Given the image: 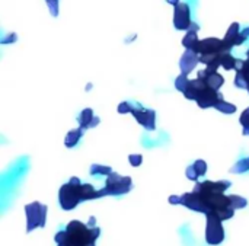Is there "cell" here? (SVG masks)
Here are the masks:
<instances>
[{"instance_id": "obj_1", "label": "cell", "mask_w": 249, "mask_h": 246, "mask_svg": "<svg viewBox=\"0 0 249 246\" xmlns=\"http://www.w3.org/2000/svg\"><path fill=\"white\" fill-rule=\"evenodd\" d=\"M101 235V229L88 226L79 220H73L67 225L66 230L55 235L54 241L57 245L66 246H95L96 239Z\"/></svg>"}, {"instance_id": "obj_2", "label": "cell", "mask_w": 249, "mask_h": 246, "mask_svg": "<svg viewBox=\"0 0 249 246\" xmlns=\"http://www.w3.org/2000/svg\"><path fill=\"white\" fill-rule=\"evenodd\" d=\"M184 96L187 99H191V101H196L197 105L203 109L206 108H214L216 104L223 98L219 90L213 89L212 86H209L203 79H194V80H190L187 89L182 92Z\"/></svg>"}, {"instance_id": "obj_3", "label": "cell", "mask_w": 249, "mask_h": 246, "mask_svg": "<svg viewBox=\"0 0 249 246\" xmlns=\"http://www.w3.org/2000/svg\"><path fill=\"white\" fill-rule=\"evenodd\" d=\"M58 201L63 210H73L82 201V182L79 178L73 176L67 184L60 188Z\"/></svg>"}, {"instance_id": "obj_4", "label": "cell", "mask_w": 249, "mask_h": 246, "mask_svg": "<svg viewBox=\"0 0 249 246\" xmlns=\"http://www.w3.org/2000/svg\"><path fill=\"white\" fill-rule=\"evenodd\" d=\"M120 114H133L139 124H142L146 130L153 131L156 128V114L152 109H146L142 105H134L131 102H121L118 105Z\"/></svg>"}, {"instance_id": "obj_5", "label": "cell", "mask_w": 249, "mask_h": 246, "mask_svg": "<svg viewBox=\"0 0 249 246\" xmlns=\"http://www.w3.org/2000/svg\"><path fill=\"white\" fill-rule=\"evenodd\" d=\"M133 182L130 176H121L115 172L109 174L105 181V187L101 190L102 197L105 195H123L131 191Z\"/></svg>"}, {"instance_id": "obj_6", "label": "cell", "mask_w": 249, "mask_h": 246, "mask_svg": "<svg viewBox=\"0 0 249 246\" xmlns=\"http://www.w3.org/2000/svg\"><path fill=\"white\" fill-rule=\"evenodd\" d=\"M26 213V232H32L36 228H44L47 220V206L39 204L38 201H34L25 207Z\"/></svg>"}, {"instance_id": "obj_7", "label": "cell", "mask_w": 249, "mask_h": 246, "mask_svg": "<svg viewBox=\"0 0 249 246\" xmlns=\"http://www.w3.org/2000/svg\"><path fill=\"white\" fill-rule=\"evenodd\" d=\"M207 217V226H206V242L209 245H220L225 241V229L222 225V219L210 213L206 216Z\"/></svg>"}, {"instance_id": "obj_8", "label": "cell", "mask_w": 249, "mask_h": 246, "mask_svg": "<svg viewBox=\"0 0 249 246\" xmlns=\"http://www.w3.org/2000/svg\"><path fill=\"white\" fill-rule=\"evenodd\" d=\"M194 51L198 54V55H206V54H217V53H228L231 51V48L226 45L225 39H220V38H204V39H200L198 44L196 45Z\"/></svg>"}, {"instance_id": "obj_9", "label": "cell", "mask_w": 249, "mask_h": 246, "mask_svg": "<svg viewBox=\"0 0 249 246\" xmlns=\"http://www.w3.org/2000/svg\"><path fill=\"white\" fill-rule=\"evenodd\" d=\"M193 25L191 20V10L188 3L179 1L174 6V26L178 31H188Z\"/></svg>"}, {"instance_id": "obj_10", "label": "cell", "mask_w": 249, "mask_h": 246, "mask_svg": "<svg viewBox=\"0 0 249 246\" xmlns=\"http://www.w3.org/2000/svg\"><path fill=\"white\" fill-rule=\"evenodd\" d=\"M197 77H198V79H203L209 86H212V88L216 89V90H219V89L223 86V83H225L223 76H222L220 73H217V70L210 69V67H206L204 70H200V71L197 73Z\"/></svg>"}, {"instance_id": "obj_11", "label": "cell", "mask_w": 249, "mask_h": 246, "mask_svg": "<svg viewBox=\"0 0 249 246\" xmlns=\"http://www.w3.org/2000/svg\"><path fill=\"white\" fill-rule=\"evenodd\" d=\"M231 182L229 181H204V182H198L194 187L196 193H225L226 190L231 188Z\"/></svg>"}, {"instance_id": "obj_12", "label": "cell", "mask_w": 249, "mask_h": 246, "mask_svg": "<svg viewBox=\"0 0 249 246\" xmlns=\"http://www.w3.org/2000/svg\"><path fill=\"white\" fill-rule=\"evenodd\" d=\"M198 63H200V55L194 50H187L184 53V55L181 57V61H179L181 73L190 74Z\"/></svg>"}, {"instance_id": "obj_13", "label": "cell", "mask_w": 249, "mask_h": 246, "mask_svg": "<svg viewBox=\"0 0 249 246\" xmlns=\"http://www.w3.org/2000/svg\"><path fill=\"white\" fill-rule=\"evenodd\" d=\"M235 85L239 89H247L249 88V50L247 51V60L241 61V66L236 70L235 76Z\"/></svg>"}, {"instance_id": "obj_14", "label": "cell", "mask_w": 249, "mask_h": 246, "mask_svg": "<svg viewBox=\"0 0 249 246\" xmlns=\"http://www.w3.org/2000/svg\"><path fill=\"white\" fill-rule=\"evenodd\" d=\"M239 35H241V26H239V23L238 22H235V23H232L231 26H229V29H228V32H226V35H225V42H226V45L232 50L233 47H238L239 45Z\"/></svg>"}, {"instance_id": "obj_15", "label": "cell", "mask_w": 249, "mask_h": 246, "mask_svg": "<svg viewBox=\"0 0 249 246\" xmlns=\"http://www.w3.org/2000/svg\"><path fill=\"white\" fill-rule=\"evenodd\" d=\"M200 29V26L197 25V23H194L193 22V25H191V28L187 31V34H185V36L182 38V45L187 48V50H194L196 48V45L198 44V35H197V31Z\"/></svg>"}, {"instance_id": "obj_16", "label": "cell", "mask_w": 249, "mask_h": 246, "mask_svg": "<svg viewBox=\"0 0 249 246\" xmlns=\"http://www.w3.org/2000/svg\"><path fill=\"white\" fill-rule=\"evenodd\" d=\"M98 123H99V120L96 117H93V111L90 108L83 109L79 115V124H80V128H83V130L95 127Z\"/></svg>"}, {"instance_id": "obj_17", "label": "cell", "mask_w": 249, "mask_h": 246, "mask_svg": "<svg viewBox=\"0 0 249 246\" xmlns=\"http://www.w3.org/2000/svg\"><path fill=\"white\" fill-rule=\"evenodd\" d=\"M239 66H241V60L235 58L231 53H225L223 60H222V67L223 69H226V70H232V69L238 70Z\"/></svg>"}, {"instance_id": "obj_18", "label": "cell", "mask_w": 249, "mask_h": 246, "mask_svg": "<svg viewBox=\"0 0 249 246\" xmlns=\"http://www.w3.org/2000/svg\"><path fill=\"white\" fill-rule=\"evenodd\" d=\"M83 128H77V130H71L67 136H66V140H64V143H66V147H74L77 143H79V140H80V137H82V134H83Z\"/></svg>"}, {"instance_id": "obj_19", "label": "cell", "mask_w": 249, "mask_h": 246, "mask_svg": "<svg viewBox=\"0 0 249 246\" xmlns=\"http://www.w3.org/2000/svg\"><path fill=\"white\" fill-rule=\"evenodd\" d=\"M217 111H220V112H223V114H233L235 111H236V106L233 105V104H231V102H226L223 98L216 104V106H214Z\"/></svg>"}, {"instance_id": "obj_20", "label": "cell", "mask_w": 249, "mask_h": 246, "mask_svg": "<svg viewBox=\"0 0 249 246\" xmlns=\"http://www.w3.org/2000/svg\"><path fill=\"white\" fill-rule=\"evenodd\" d=\"M109 174H112V169L109 166H104V165H92L90 166V175L95 176H108Z\"/></svg>"}, {"instance_id": "obj_21", "label": "cell", "mask_w": 249, "mask_h": 246, "mask_svg": "<svg viewBox=\"0 0 249 246\" xmlns=\"http://www.w3.org/2000/svg\"><path fill=\"white\" fill-rule=\"evenodd\" d=\"M188 83H190V80H188V74H184V73H181V74L177 77V80H175V88H177L178 90L184 92V90L187 89Z\"/></svg>"}, {"instance_id": "obj_22", "label": "cell", "mask_w": 249, "mask_h": 246, "mask_svg": "<svg viewBox=\"0 0 249 246\" xmlns=\"http://www.w3.org/2000/svg\"><path fill=\"white\" fill-rule=\"evenodd\" d=\"M229 197H231V201H232V207H233L235 210L244 209V207L248 206V201H247L244 197H241V195H229Z\"/></svg>"}, {"instance_id": "obj_23", "label": "cell", "mask_w": 249, "mask_h": 246, "mask_svg": "<svg viewBox=\"0 0 249 246\" xmlns=\"http://www.w3.org/2000/svg\"><path fill=\"white\" fill-rule=\"evenodd\" d=\"M193 166H194L196 172L198 174V176H204V175H206V172H207V163H206L204 160L200 159V160L194 162Z\"/></svg>"}, {"instance_id": "obj_24", "label": "cell", "mask_w": 249, "mask_h": 246, "mask_svg": "<svg viewBox=\"0 0 249 246\" xmlns=\"http://www.w3.org/2000/svg\"><path fill=\"white\" fill-rule=\"evenodd\" d=\"M245 171H249V158L248 159L241 160V162H238L236 166L232 169V172H235V174H242V172H245Z\"/></svg>"}, {"instance_id": "obj_25", "label": "cell", "mask_w": 249, "mask_h": 246, "mask_svg": "<svg viewBox=\"0 0 249 246\" xmlns=\"http://www.w3.org/2000/svg\"><path fill=\"white\" fill-rule=\"evenodd\" d=\"M241 124L244 127V134H249V108H247L241 115Z\"/></svg>"}, {"instance_id": "obj_26", "label": "cell", "mask_w": 249, "mask_h": 246, "mask_svg": "<svg viewBox=\"0 0 249 246\" xmlns=\"http://www.w3.org/2000/svg\"><path fill=\"white\" fill-rule=\"evenodd\" d=\"M47 4H48V9H50V13L53 16H57L58 15V0H45Z\"/></svg>"}, {"instance_id": "obj_27", "label": "cell", "mask_w": 249, "mask_h": 246, "mask_svg": "<svg viewBox=\"0 0 249 246\" xmlns=\"http://www.w3.org/2000/svg\"><path fill=\"white\" fill-rule=\"evenodd\" d=\"M128 162L131 163V166H140L142 165V162H143V158H142V155H130L128 156Z\"/></svg>"}, {"instance_id": "obj_28", "label": "cell", "mask_w": 249, "mask_h": 246, "mask_svg": "<svg viewBox=\"0 0 249 246\" xmlns=\"http://www.w3.org/2000/svg\"><path fill=\"white\" fill-rule=\"evenodd\" d=\"M185 175H187V178H188V179H191V181H197V179L200 178V176H198V174L196 172V169H194V166H193V165L187 168Z\"/></svg>"}, {"instance_id": "obj_29", "label": "cell", "mask_w": 249, "mask_h": 246, "mask_svg": "<svg viewBox=\"0 0 249 246\" xmlns=\"http://www.w3.org/2000/svg\"><path fill=\"white\" fill-rule=\"evenodd\" d=\"M248 38H249V26L248 28H245L244 31H241V35H239V45H241V44H244Z\"/></svg>"}, {"instance_id": "obj_30", "label": "cell", "mask_w": 249, "mask_h": 246, "mask_svg": "<svg viewBox=\"0 0 249 246\" xmlns=\"http://www.w3.org/2000/svg\"><path fill=\"white\" fill-rule=\"evenodd\" d=\"M168 3H171L172 6H175V4H178L179 3V0H166Z\"/></svg>"}, {"instance_id": "obj_31", "label": "cell", "mask_w": 249, "mask_h": 246, "mask_svg": "<svg viewBox=\"0 0 249 246\" xmlns=\"http://www.w3.org/2000/svg\"><path fill=\"white\" fill-rule=\"evenodd\" d=\"M248 92H249V88H248Z\"/></svg>"}]
</instances>
